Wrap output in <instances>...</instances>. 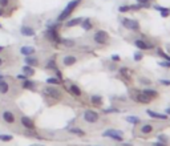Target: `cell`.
<instances>
[{
  "instance_id": "42",
  "label": "cell",
  "mask_w": 170,
  "mask_h": 146,
  "mask_svg": "<svg viewBox=\"0 0 170 146\" xmlns=\"http://www.w3.org/2000/svg\"><path fill=\"white\" fill-rule=\"evenodd\" d=\"M160 82H161V84H163V85L170 86V81H168V80H160Z\"/></svg>"
},
{
  "instance_id": "6",
  "label": "cell",
  "mask_w": 170,
  "mask_h": 146,
  "mask_svg": "<svg viewBox=\"0 0 170 146\" xmlns=\"http://www.w3.org/2000/svg\"><path fill=\"white\" fill-rule=\"evenodd\" d=\"M122 25L126 28V29H130V31H138L140 29V23H138L137 20H134V19H126L124 17L121 20Z\"/></svg>"
},
{
  "instance_id": "18",
  "label": "cell",
  "mask_w": 170,
  "mask_h": 146,
  "mask_svg": "<svg viewBox=\"0 0 170 146\" xmlns=\"http://www.w3.org/2000/svg\"><path fill=\"white\" fill-rule=\"evenodd\" d=\"M21 69H23V73L25 74L27 77H32L33 74H35V69H33V67H29V65H24Z\"/></svg>"
},
{
  "instance_id": "7",
  "label": "cell",
  "mask_w": 170,
  "mask_h": 146,
  "mask_svg": "<svg viewBox=\"0 0 170 146\" xmlns=\"http://www.w3.org/2000/svg\"><path fill=\"white\" fill-rule=\"evenodd\" d=\"M93 39H94V41L97 43V44H106L108 39H109V33H108L106 31L100 29V31H97V32L94 33Z\"/></svg>"
},
{
  "instance_id": "49",
  "label": "cell",
  "mask_w": 170,
  "mask_h": 146,
  "mask_svg": "<svg viewBox=\"0 0 170 146\" xmlns=\"http://www.w3.org/2000/svg\"><path fill=\"white\" fill-rule=\"evenodd\" d=\"M31 146H43V145H31Z\"/></svg>"
},
{
  "instance_id": "4",
  "label": "cell",
  "mask_w": 170,
  "mask_h": 146,
  "mask_svg": "<svg viewBox=\"0 0 170 146\" xmlns=\"http://www.w3.org/2000/svg\"><path fill=\"white\" fill-rule=\"evenodd\" d=\"M12 93V82L7 79H1L0 80V96H11Z\"/></svg>"
},
{
  "instance_id": "48",
  "label": "cell",
  "mask_w": 170,
  "mask_h": 146,
  "mask_svg": "<svg viewBox=\"0 0 170 146\" xmlns=\"http://www.w3.org/2000/svg\"><path fill=\"white\" fill-rule=\"evenodd\" d=\"M1 79H4V76H3V74H0V80H1Z\"/></svg>"
},
{
  "instance_id": "12",
  "label": "cell",
  "mask_w": 170,
  "mask_h": 146,
  "mask_svg": "<svg viewBox=\"0 0 170 146\" xmlns=\"http://www.w3.org/2000/svg\"><path fill=\"white\" fill-rule=\"evenodd\" d=\"M76 61H77V58L75 57V56H72V55H68V56H65V57L63 58V64L65 65V67H72V65L76 64Z\"/></svg>"
},
{
  "instance_id": "19",
  "label": "cell",
  "mask_w": 170,
  "mask_h": 146,
  "mask_svg": "<svg viewBox=\"0 0 170 146\" xmlns=\"http://www.w3.org/2000/svg\"><path fill=\"white\" fill-rule=\"evenodd\" d=\"M82 19L81 17H76V19H72V20H68L65 23V27L70 28V27H75V25H79V24H81Z\"/></svg>"
},
{
  "instance_id": "44",
  "label": "cell",
  "mask_w": 170,
  "mask_h": 146,
  "mask_svg": "<svg viewBox=\"0 0 170 146\" xmlns=\"http://www.w3.org/2000/svg\"><path fill=\"white\" fill-rule=\"evenodd\" d=\"M3 65H4V57L0 56V67H3Z\"/></svg>"
},
{
  "instance_id": "37",
  "label": "cell",
  "mask_w": 170,
  "mask_h": 146,
  "mask_svg": "<svg viewBox=\"0 0 170 146\" xmlns=\"http://www.w3.org/2000/svg\"><path fill=\"white\" fill-rule=\"evenodd\" d=\"M161 67H168V68H170V61H160L158 63Z\"/></svg>"
},
{
  "instance_id": "22",
  "label": "cell",
  "mask_w": 170,
  "mask_h": 146,
  "mask_svg": "<svg viewBox=\"0 0 170 146\" xmlns=\"http://www.w3.org/2000/svg\"><path fill=\"white\" fill-rule=\"evenodd\" d=\"M81 27H82V29H85V31H91L92 29V21H91V19H82V21H81Z\"/></svg>"
},
{
  "instance_id": "10",
  "label": "cell",
  "mask_w": 170,
  "mask_h": 146,
  "mask_svg": "<svg viewBox=\"0 0 170 146\" xmlns=\"http://www.w3.org/2000/svg\"><path fill=\"white\" fill-rule=\"evenodd\" d=\"M20 124H21V126H24L27 130H35V122H33V120L29 118V117L21 116L20 117Z\"/></svg>"
},
{
  "instance_id": "35",
  "label": "cell",
  "mask_w": 170,
  "mask_h": 146,
  "mask_svg": "<svg viewBox=\"0 0 170 146\" xmlns=\"http://www.w3.org/2000/svg\"><path fill=\"white\" fill-rule=\"evenodd\" d=\"M142 57H144V56H142V53H140V52H136V53H134V60L136 61L142 60Z\"/></svg>"
},
{
  "instance_id": "31",
  "label": "cell",
  "mask_w": 170,
  "mask_h": 146,
  "mask_svg": "<svg viewBox=\"0 0 170 146\" xmlns=\"http://www.w3.org/2000/svg\"><path fill=\"white\" fill-rule=\"evenodd\" d=\"M69 132H70V133H73V134H77V136H80V137H82V136H85V132H84V130H81V129H77V128H73V129H70Z\"/></svg>"
},
{
  "instance_id": "32",
  "label": "cell",
  "mask_w": 170,
  "mask_h": 146,
  "mask_svg": "<svg viewBox=\"0 0 170 146\" xmlns=\"http://www.w3.org/2000/svg\"><path fill=\"white\" fill-rule=\"evenodd\" d=\"M128 122H130V124H138L140 122V118H138V117H134V116H129L128 117Z\"/></svg>"
},
{
  "instance_id": "34",
  "label": "cell",
  "mask_w": 170,
  "mask_h": 146,
  "mask_svg": "<svg viewBox=\"0 0 170 146\" xmlns=\"http://www.w3.org/2000/svg\"><path fill=\"white\" fill-rule=\"evenodd\" d=\"M157 52H158V55L161 56V57H163V58H165L166 61H170V56H169V55H166L163 51H161V49H158V51H157Z\"/></svg>"
},
{
  "instance_id": "40",
  "label": "cell",
  "mask_w": 170,
  "mask_h": 146,
  "mask_svg": "<svg viewBox=\"0 0 170 146\" xmlns=\"http://www.w3.org/2000/svg\"><path fill=\"white\" fill-rule=\"evenodd\" d=\"M16 79H17V80H23V81H24V80H25V79H28V77H27L25 74H19V76L16 77Z\"/></svg>"
},
{
  "instance_id": "36",
  "label": "cell",
  "mask_w": 170,
  "mask_h": 146,
  "mask_svg": "<svg viewBox=\"0 0 170 146\" xmlns=\"http://www.w3.org/2000/svg\"><path fill=\"white\" fill-rule=\"evenodd\" d=\"M129 9H130V5H122V7L118 8V11L120 12H128Z\"/></svg>"
},
{
  "instance_id": "15",
  "label": "cell",
  "mask_w": 170,
  "mask_h": 146,
  "mask_svg": "<svg viewBox=\"0 0 170 146\" xmlns=\"http://www.w3.org/2000/svg\"><path fill=\"white\" fill-rule=\"evenodd\" d=\"M23 88L24 89H28V91H35V89H36V82H33L32 80L25 79L23 81Z\"/></svg>"
},
{
  "instance_id": "39",
  "label": "cell",
  "mask_w": 170,
  "mask_h": 146,
  "mask_svg": "<svg viewBox=\"0 0 170 146\" xmlns=\"http://www.w3.org/2000/svg\"><path fill=\"white\" fill-rule=\"evenodd\" d=\"M112 60L113 61H120V60H121V57H120V55H113L112 56Z\"/></svg>"
},
{
  "instance_id": "3",
  "label": "cell",
  "mask_w": 170,
  "mask_h": 146,
  "mask_svg": "<svg viewBox=\"0 0 170 146\" xmlns=\"http://www.w3.org/2000/svg\"><path fill=\"white\" fill-rule=\"evenodd\" d=\"M57 24H53V25H49L47 32H45V36L48 37V40H51V41L53 43H60L61 39L60 36H58V32H57Z\"/></svg>"
},
{
  "instance_id": "5",
  "label": "cell",
  "mask_w": 170,
  "mask_h": 146,
  "mask_svg": "<svg viewBox=\"0 0 170 146\" xmlns=\"http://www.w3.org/2000/svg\"><path fill=\"white\" fill-rule=\"evenodd\" d=\"M44 94L48 96V97H51V98H53V100H60L61 98V92L58 91L57 88L51 86V85H48L44 88Z\"/></svg>"
},
{
  "instance_id": "23",
  "label": "cell",
  "mask_w": 170,
  "mask_h": 146,
  "mask_svg": "<svg viewBox=\"0 0 170 146\" xmlns=\"http://www.w3.org/2000/svg\"><path fill=\"white\" fill-rule=\"evenodd\" d=\"M142 93H145V94H146L148 97H150V98L158 97V92L154 91V89H144V92H142Z\"/></svg>"
},
{
  "instance_id": "16",
  "label": "cell",
  "mask_w": 170,
  "mask_h": 146,
  "mask_svg": "<svg viewBox=\"0 0 170 146\" xmlns=\"http://www.w3.org/2000/svg\"><path fill=\"white\" fill-rule=\"evenodd\" d=\"M20 53L23 55V56H31V55H33L35 53V48L33 46H21L20 48Z\"/></svg>"
},
{
  "instance_id": "38",
  "label": "cell",
  "mask_w": 170,
  "mask_h": 146,
  "mask_svg": "<svg viewBox=\"0 0 170 146\" xmlns=\"http://www.w3.org/2000/svg\"><path fill=\"white\" fill-rule=\"evenodd\" d=\"M120 72H121V74H124L125 77H128V79H129V74H128V72H126V68H121Z\"/></svg>"
},
{
  "instance_id": "45",
  "label": "cell",
  "mask_w": 170,
  "mask_h": 146,
  "mask_svg": "<svg viewBox=\"0 0 170 146\" xmlns=\"http://www.w3.org/2000/svg\"><path fill=\"white\" fill-rule=\"evenodd\" d=\"M138 3H142V4H148V1H149V0H137Z\"/></svg>"
},
{
  "instance_id": "9",
  "label": "cell",
  "mask_w": 170,
  "mask_h": 146,
  "mask_svg": "<svg viewBox=\"0 0 170 146\" xmlns=\"http://www.w3.org/2000/svg\"><path fill=\"white\" fill-rule=\"evenodd\" d=\"M84 120L89 124H94V122H97V120H98V114L91 109H86L84 112Z\"/></svg>"
},
{
  "instance_id": "1",
  "label": "cell",
  "mask_w": 170,
  "mask_h": 146,
  "mask_svg": "<svg viewBox=\"0 0 170 146\" xmlns=\"http://www.w3.org/2000/svg\"><path fill=\"white\" fill-rule=\"evenodd\" d=\"M80 3H81V0H72V1L68 3L65 9H64V11L61 12L60 15H58V17H57V21H58V23H61V21H65L69 17L70 15H72V12L77 8V5H79Z\"/></svg>"
},
{
  "instance_id": "21",
  "label": "cell",
  "mask_w": 170,
  "mask_h": 146,
  "mask_svg": "<svg viewBox=\"0 0 170 146\" xmlns=\"http://www.w3.org/2000/svg\"><path fill=\"white\" fill-rule=\"evenodd\" d=\"M154 8H156L157 11L161 12V16H162V17H168L169 15H170V9L165 8V7H161V5H154Z\"/></svg>"
},
{
  "instance_id": "47",
  "label": "cell",
  "mask_w": 170,
  "mask_h": 146,
  "mask_svg": "<svg viewBox=\"0 0 170 146\" xmlns=\"http://www.w3.org/2000/svg\"><path fill=\"white\" fill-rule=\"evenodd\" d=\"M3 51H4V46H3V45H0V52H3Z\"/></svg>"
},
{
  "instance_id": "24",
  "label": "cell",
  "mask_w": 170,
  "mask_h": 146,
  "mask_svg": "<svg viewBox=\"0 0 170 146\" xmlns=\"http://www.w3.org/2000/svg\"><path fill=\"white\" fill-rule=\"evenodd\" d=\"M45 68H47V69H51V70H57V65H56L55 58L48 60V63H47V65H45Z\"/></svg>"
},
{
  "instance_id": "2",
  "label": "cell",
  "mask_w": 170,
  "mask_h": 146,
  "mask_svg": "<svg viewBox=\"0 0 170 146\" xmlns=\"http://www.w3.org/2000/svg\"><path fill=\"white\" fill-rule=\"evenodd\" d=\"M1 120L5 125H15L16 124V114L15 112L10 109V108H5L4 110L1 112Z\"/></svg>"
},
{
  "instance_id": "25",
  "label": "cell",
  "mask_w": 170,
  "mask_h": 146,
  "mask_svg": "<svg viewBox=\"0 0 170 146\" xmlns=\"http://www.w3.org/2000/svg\"><path fill=\"white\" fill-rule=\"evenodd\" d=\"M91 101H92V104H93V105H101V104H103V97H101V96L94 94V96H92V97H91Z\"/></svg>"
},
{
  "instance_id": "27",
  "label": "cell",
  "mask_w": 170,
  "mask_h": 146,
  "mask_svg": "<svg viewBox=\"0 0 170 146\" xmlns=\"http://www.w3.org/2000/svg\"><path fill=\"white\" fill-rule=\"evenodd\" d=\"M60 82H61V80L56 79V77H49V79L47 80V84H48V85H58Z\"/></svg>"
},
{
  "instance_id": "33",
  "label": "cell",
  "mask_w": 170,
  "mask_h": 146,
  "mask_svg": "<svg viewBox=\"0 0 170 146\" xmlns=\"http://www.w3.org/2000/svg\"><path fill=\"white\" fill-rule=\"evenodd\" d=\"M11 4V0H0V8H7Z\"/></svg>"
},
{
  "instance_id": "43",
  "label": "cell",
  "mask_w": 170,
  "mask_h": 146,
  "mask_svg": "<svg viewBox=\"0 0 170 146\" xmlns=\"http://www.w3.org/2000/svg\"><path fill=\"white\" fill-rule=\"evenodd\" d=\"M153 146H166V145H165V144H162V142H161V144H160V142H154Z\"/></svg>"
},
{
  "instance_id": "50",
  "label": "cell",
  "mask_w": 170,
  "mask_h": 146,
  "mask_svg": "<svg viewBox=\"0 0 170 146\" xmlns=\"http://www.w3.org/2000/svg\"><path fill=\"white\" fill-rule=\"evenodd\" d=\"M0 28H3V25H1V24H0Z\"/></svg>"
},
{
  "instance_id": "28",
  "label": "cell",
  "mask_w": 170,
  "mask_h": 146,
  "mask_svg": "<svg viewBox=\"0 0 170 146\" xmlns=\"http://www.w3.org/2000/svg\"><path fill=\"white\" fill-rule=\"evenodd\" d=\"M60 43H61L63 45H65V46H69V48L75 45V41H73V40H70V39H61Z\"/></svg>"
},
{
  "instance_id": "17",
  "label": "cell",
  "mask_w": 170,
  "mask_h": 146,
  "mask_svg": "<svg viewBox=\"0 0 170 146\" xmlns=\"http://www.w3.org/2000/svg\"><path fill=\"white\" fill-rule=\"evenodd\" d=\"M134 44H136V46H137V48H140L141 51H146V49H150V48H151V45L146 44L144 40H136Z\"/></svg>"
},
{
  "instance_id": "13",
  "label": "cell",
  "mask_w": 170,
  "mask_h": 146,
  "mask_svg": "<svg viewBox=\"0 0 170 146\" xmlns=\"http://www.w3.org/2000/svg\"><path fill=\"white\" fill-rule=\"evenodd\" d=\"M24 61H25V65H29V67H36V65H39V60L36 57H33L32 55H31V56H25Z\"/></svg>"
},
{
  "instance_id": "8",
  "label": "cell",
  "mask_w": 170,
  "mask_h": 146,
  "mask_svg": "<svg viewBox=\"0 0 170 146\" xmlns=\"http://www.w3.org/2000/svg\"><path fill=\"white\" fill-rule=\"evenodd\" d=\"M103 137H109V138L116 139V141H122V133L120 130L109 129V130H105L103 133Z\"/></svg>"
},
{
  "instance_id": "26",
  "label": "cell",
  "mask_w": 170,
  "mask_h": 146,
  "mask_svg": "<svg viewBox=\"0 0 170 146\" xmlns=\"http://www.w3.org/2000/svg\"><path fill=\"white\" fill-rule=\"evenodd\" d=\"M69 92L75 96H81V89L79 88L77 85H70L69 86Z\"/></svg>"
},
{
  "instance_id": "14",
  "label": "cell",
  "mask_w": 170,
  "mask_h": 146,
  "mask_svg": "<svg viewBox=\"0 0 170 146\" xmlns=\"http://www.w3.org/2000/svg\"><path fill=\"white\" fill-rule=\"evenodd\" d=\"M148 116L153 117V118H160V120H166L168 118V114H162V113H157L154 110H146Z\"/></svg>"
},
{
  "instance_id": "20",
  "label": "cell",
  "mask_w": 170,
  "mask_h": 146,
  "mask_svg": "<svg viewBox=\"0 0 170 146\" xmlns=\"http://www.w3.org/2000/svg\"><path fill=\"white\" fill-rule=\"evenodd\" d=\"M137 101L141 102V104H149V102L151 101V98L148 97L145 93H140V94L137 96Z\"/></svg>"
},
{
  "instance_id": "30",
  "label": "cell",
  "mask_w": 170,
  "mask_h": 146,
  "mask_svg": "<svg viewBox=\"0 0 170 146\" xmlns=\"http://www.w3.org/2000/svg\"><path fill=\"white\" fill-rule=\"evenodd\" d=\"M12 139H13V137L11 134H0V141L3 142H10Z\"/></svg>"
},
{
  "instance_id": "11",
  "label": "cell",
  "mask_w": 170,
  "mask_h": 146,
  "mask_svg": "<svg viewBox=\"0 0 170 146\" xmlns=\"http://www.w3.org/2000/svg\"><path fill=\"white\" fill-rule=\"evenodd\" d=\"M20 33L23 36H25V37H31V36H35L36 35V32H35V29H33L32 27H29V25H23L20 28Z\"/></svg>"
},
{
  "instance_id": "41",
  "label": "cell",
  "mask_w": 170,
  "mask_h": 146,
  "mask_svg": "<svg viewBox=\"0 0 170 146\" xmlns=\"http://www.w3.org/2000/svg\"><path fill=\"white\" fill-rule=\"evenodd\" d=\"M116 112H120V110H117V109H105V113H116Z\"/></svg>"
},
{
  "instance_id": "29",
  "label": "cell",
  "mask_w": 170,
  "mask_h": 146,
  "mask_svg": "<svg viewBox=\"0 0 170 146\" xmlns=\"http://www.w3.org/2000/svg\"><path fill=\"white\" fill-rule=\"evenodd\" d=\"M151 132H153V126L151 125H144L141 129V133H144V134H149Z\"/></svg>"
},
{
  "instance_id": "46",
  "label": "cell",
  "mask_w": 170,
  "mask_h": 146,
  "mask_svg": "<svg viewBox=\"0 0 170 146\" xmlns=\"http://www.w3.org/2000/svg\"><path fill=\"white\" fill-rule=\"evenodd\" d=\"M165 112H166V114H168V116H170V108H168Z\"/></svg>"
}]
</instances>
